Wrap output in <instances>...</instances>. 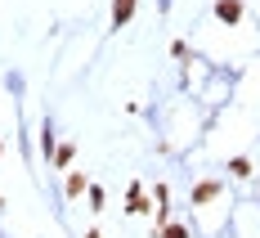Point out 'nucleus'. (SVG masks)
<instances>
[{
  "instance_id": "nucleus-2",
  "label": "nucleus",
  "mask_w": 260,
  "mask_h": 238,
  "mask_svg": "<svg viewBox=\"0 0 260 238\" xmlns=\"http://www.w3.org/2000/svg\"><path fill=\"white\" fill-rule=\"evenodd\" d=\"M135 14V0H112V27H126Z\"/></svg>"
},
{
  "instance_id": "nucleus-5",
  "label": "nucleus",
  "mask_w": 260,
  "mask_h": 238,
  "mask_svg": "<svg viewBox=\"0 0 260 238\" xmlns=\"http://www.w3.org/2000/svg\"><path fill=\"white\" fill-rule=\"evenodd\" d=\"M229 171H234V175H251V166H247V158H234V162H229Z\"/></svg>"
},
{
  "instance_id": "nucleus-6",
  "label": "nucleus",
  "mask_w": 260,
  "mask_h": 238,
  "mask_svg": "<svg viewBox=\"0 0 260 238\" xmlns=\"http://www.w3.org/2000/svg\"><path fill=\"white\" fill-rule=\"evenodd\" d=\"M81 189H85V175H68V193H72V198H77Z\"/></svg>"
},
{
  "instance_id": "nucleus-7",
  "label": "nucleus",
  "mask_w": 260,
  "mask_h": 238,
  "mask_svg": "<svg viewBox=\"0 0 260 238\" xmlns=\"http://www.w3.org/2000/svg\"><path fill=\"white\" fill-rule=\"evenodd\" d=\"M161 238H188V229H184V225H166V229H161Z\"/></svg>"
},
{
  "instance_id": "nucleus-1",
  "label": "nucleus",
  "mask_w": 260,
  "mask_h": 238,
  "mask_svg": "<svg viewBox=\"0 0 260 238\" xmlns=\"http://www.w3.org/2000/svg\"><path fill=\"white\" fill-rule=\"evenodd\" d=\"M215 18H220V23H238V18H242V5H238V0H215Z\"/></svg>"
},
{
  "instance_id": "nucleus-4",
  "label": "nucleus",
  "mask_w": 260,
  "mask_h": 238,
  "mask_svg": "<svg viewBox=\"0 0 260 238\" xmlns=\"http://www.w3.org/2000/svg\"><path fill=\"white\" fill-rule=\"evenodd\" d=\"M126 212H135V216H139V212H148V202H144V189H139V185L130 189V207H126Z\"/></svg>"
},
{
  "instance_id": "nucleus-3",
  "label": "nucleus",
  "mask_w": 260,
  "mask_h": 238,
  "mask_svg": "<svg viewBox=\"0 0 260 238\" xmlns=\"http://www.w3.org/2000/svg\"><path fill=\"white\" fill-rule=\"evenodd\" d=\"M215 193H220V185H215V180H207V185H198V193H193V202H211Z\"/></svg>"
}]
</instances>
